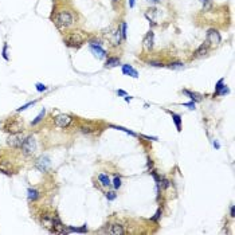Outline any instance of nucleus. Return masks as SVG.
I'll return each mask as SVG.
<instances>
[{"instance_id":"39448f33","label":"nucleus","mask_w":235,"mask_h":235,"mask_svg":"<svg viewBox=\"0 0 235 235\" xmlns=\"http://www.w3.org/2000/svg\"><path fill=\"white\" fill-rule=\"evenodd\" d=\"M24 139H26V137H24L23 134L14 133V134H11V136L8 137L7 144H8L9 147H12V148H20L22 144H23V141H24Z\"/></svg>"},{"instance_id":"5701e85b","label":"nucleus","mask_w":235,"mask_h":235,"mask_svg":"<svg viewBox=\"0 0 235 235\" xmlns=\"http://www.w3.org/2000/svg\"><path fill=\"white\" fill-rule=\"evenodd\" d=\"M202 4H203V9L204 11H208L210 8L212 7V1L211 0H200Z\"/></svg>"},{"instance_id":"aec40b11","label":"nucleus","mask_w":235,"mask_h":235,"mask_svg":"<svg viewBox=\"0 0 235 235\" xmlns=\"http://www.w3.org/2000/svg\"><path fill=\"white\" fill-rule=\"evenodd\" d=\"M27 194H28V199H30V200H32V202H35L39 197V192L36 191V189H34V188H30L28 191H27Z\"/></svg>"},{"instance_id":"4c0bfd02","label":"nucleus","mask_w":235,"mask_h":235,"mask_svg":"<svg viewBox=\"0 0 235 235\" xmlns=\"http://www.w3.org/2000/svg\"><path fill=\"white\" fill-rule=\"evenodd\" d=\"M129 7H131V8L134 7V0H129Z\"/></svg>"},{"instance_id":"a211bd4d","label":"nucleus","mask_w":235,"mask_h":235,"mask_svg":"<svg viewBox=\"0 0 235 235\" xmlns=\"http://www.w3.org/2000/svg\"><path fill=\"white\" fill-rule=\"evenodd\" d=\"M120 65V58H117V57H110V58H107L106 63H105V67H107V69H112V67H116Z\"/></svg>"},{"instance_id":"393cba45","label":"nucleus","mask_w":235,"mask_h":235,"mask_svg":"<svg viewBox=\"0 0 235 235\" xmlns=\"http://www.w3.org/2000/svg\"><path fill=\"white\" fill-rule=\"evenodd\" d=\"M161 214H162V211H161V208H159L156 211V214H154V216L153 218H151V220L152 222H159V219L161 218Z\"/></svg>"},{"instance_id":"6ab92c4d","label":"nucleus","mask_w":235,"mask_h":235,"mask_svg":"<svg viewBox=\"0 0 235 235\" xmlns=\"http://www.w3.org/2000/svg\"><path fill=\"white\" fill-rule=\"evenodd\" d=\"M98 180L101 181L102 186H105V187L110 186V179H109V176H107V175H105V173H99V175H98Z\"/></svg>"},{"instance_id":"ddd939ff","label":"nucleus","mask_w":235,"mask_h":235,"mask_svg":"<svg viewBox=\"0 0 235 235\" xmlns=\"http://www.w3.org/2000/svg\"><path fill=\"white\" fill-rule=\"evenodd\" d=\"M122 73H124L125 75H131V77H133V78H139L137 70L133 69L131 65H124V66H122Z\"/></svg>"},{"instance_id":"1a4fd4ad","label":"nucleus","mask_w":235,"mask_h":235,"mask_svg":"<svg viewBox=\"0 0 235 235\" xmlns=\"http://www.w3.org/2000/svg\"><path fill=\"white\" fill-rule=\"evenodd\" d=\"M109 42H110L112 46H118L121 43V30L120 28H116L110 32L109 35Z\"/></svg>"},{"instance_id":"c85d7f7f","label":"nucleus","mask_w":235,"mask_h":235,"mask_svg":"<svg viewBox=\"0 0 235 235\" xmlns=\"http://www.w3.org/2000/svg\"><path fill=\"white\" fill-rule=\"evenodd\" d=\"M116 197H117L116 192H113V191H110V192H106V199H107V200H114Z\"/></svg>"},{"instance_id":"f704fd0d","label":"nucleus","mask_w":235,"mask_h":235,"mask_svg":"<svg viewBox=\"0 0 235 235\" xmlns=\"http://www.w3.org/2000/svg\"><path fill=\"white\" fill-rule=\"evenodd\" d=\"M184 106H188L189 109H195V102L191 101V102H188V104H184Z\"/></svg>"},{"instance_id":"6e6552de","label":"nucleus","mask_w":235,"mask_h":235,"mask_svg":"<svg viewBox=\"0 0 235 235\" xmlns=\"http://www.w3.org/2000/svg\"><path fill=\"white\" fill-rule=\"evenodd\" d=\"M54 121H55L57 126H59V128H66V126H69V125L71 124V117L67 116V114H58Z\"/></svg>"},{"instance_id":"c9c22d12","label":"nucleus","mask_w":235,"mask_h":235,"mask_svg":"<svg viewBox=\"0 0 235 235\" xmlns=\"http://www.w3.org/2000/svg\"><path fill=\"white\" fill-rule=\"evenodd\" d=\"M117 94H118V96H124V97L128 96V94H126V91H124V90H117Z\"/></svg>"},{"instance_id":"cd10ccee","label":"nucleus","mask_w":235,"mask_h":235,"mask_svg":"<svg viewBox=\"0 0 235 235\" xmlns=\"http://www.w3.org/2000/svg\"><path fill=\"white\" fill-rule=\"evenodd\" d=\"M81 131L83 132V133H91V132H94L96 129H94L93 126H81Z\"/></svg>"},{"instance_id":"dca6fc26","label":"nucleus","mask_w":235,"mask_h":235,"mask_svg":"<svg viewBox=\"0 0 235 235\" xmlns=\"http://www.w3.org/2000/svg\"><path fill=\"white\" fill-rule=\"evenodd\" d=\"M169 114L172 116V120H173L175 125H176V129L177 132H181V116L177 113H175V112H171V110H167Z\"/></svg>"},{"instance_id":"f3484780","label":"nucleus","mask_w":235,"mask_h":235,"mask_svg":"<svg viewBox=\"0 0 235 235\" xmlns=\"http://www.w3.org/2000/svg\"><path fill=\"white\" fill-rule=\"evenodd\" d=\"M183 93L186 94V96H188L189 98H191V101H194V102H200L202 101V97L199 96V94L194 93V91H191V90H188V89H183Z\"/></svg>"},{"instance_id":"ea45409f","label":"nucleus","mask_w":235,"mask_h":235,"mask_svg":"<svg viewBox=\"0 0 235 235\" xmlns=\"http://www.w3.org/2000/svg\"><path fill=\"white\" fill-rule=\"evenodd\" d=\"M112 1H113V3H118L120 0H112Z\"/></svg>"},{"instance_id":"72a5a7b5","label":"nucleus","mask_w":235,"mask_h":235,"mask_svg":"<svg viewBox=\"0 0 235 235\" xmlns=\"http://www.w3.org/2000/svg\"><path fill=\"white\" fill-rule=\"evenodd\" d=\"M3 58L6 59V61H8V57H7V44H4V47H3Z\"/></svg>"},{"instance_id":"4be33fe9","label":"nucleus","mask_w":235,"mask_h":235,"mask_svg":"<svg viewBox=\"0 0 235 235\" xmlns=\"http://www.w3.org/2000/svg\"><path fill=\"white\" fill-rule=\"evenodd\" d=\"M110 128H113V129H118V131H122V132H126V133H129L131 136H137L134 132H132V131H129V129H126V128H122V126H116V125H110Z\"/></svg>"},{"instance_id":"f8f14e48","label":"nucleus","mask_w":235,"mask_h":235,"mask_svg":"<svg viewBox=\"0 0 235 235\" xmlns=\"http://www.w3.org/2000/svg\"><path fill=\"white\" fill-rule=\"evenodd\" d=\"M90 51L93 52L96 57H98V58H105V57H106V51H105L99 44L90 43Z\"/></svg>"},{"instance_id":"c756f323","label":"nucleus","mask_w":235,"mask_h":235,"mask_svg":"<svg viewBox=\"0 0 235 235\" xmlns=\"http://www.w3.org/2000/svg\"><path fill=\"white\" fill-rule=\"evenodd\" d=\"M34 104H35V101H32V102H28V104L23 105V106H20V107H17V112H23V110H26L27 107L32 106V105H34Z\"/></svg>"},{"instance_id":"473e14b6","label":"nucleus","mask_w":235,"mask_h":235,"mask_svg":"<svg viewBox=\"0 0 235 235\" xmlns=\"http://www.w3.org/2000/svg\"><path fill=\"white\" fill-rule=\"evenodd\" d=\"M230 215H231V218H235V206L234 204L230 207Z\"/></svg>"},{"instance_id":"f257e3e1","label":"nucleus","mask_w":235,"mask_h":235,"mask_svg":"<svg viewBox=\"0 0 235 235\" xmlns=\"http://www.w3.org/2000/svg\"><path fill=\"white\" fill-rule=\"evenodd\" d=\"M73 22H74V16L69 11H61L54 17V23H55V26L58 28H67V27L73 24Z\"/></svg>"},{"instance_id":"58836bf2","label":"nucleus","mask_w":235,"mask_h":235,"mask_svg":"<svg viewBox=\"0 0 235 235\" xmlns=\"http://www.w3.org/2000/svg\"><path fill=\"white\" fill-rule=\"evenodd\" d=\"M147 1H149V3H160L161 0H147Z\"/></svg>"},{"instance_id":"0eeeda50","label":"nucleus","mask_w":235,"mask_h":235,"mask_svg":"<svg viewBox=\"0 0 235 235\" xmlns=\"http://www.w3.org/2000/svg\"><path fill=\"white\" fill-rule=\"evenodd\" d=\"M50 165H51V161H50V159L47 156H41L35 161V167L41 172H46L47 169L50 168Z\"/></svg>"},{"instance_id":"412c9836","label":"nucleus","mask_w":235,"mask_h":235,"mask_svg":"<svg viewBox=\"0 0 235 235\" xmlns=\"http://www.w3.org/2000/svg\"><path fill=\"white\" fill-rule=\"evenodd\" d=\"M44 114H46V110H44V109H43V110H42V112H41V113H39V114H38V116H36V118H35V120H34V121H32V122H31V125H36V124H39V122H41V121H42V120H43V117H44Z\"/></svg>"},{"instance_id":"b1692460","label":"nucleus","mask_w":235,"mask_h":235,"mask_svg":"<svg viewBox=\"0 0 235 235\" xmlns=\"http://www.w3.org/2000/svg\"><path fill=\"white\" fill-rule=\"evenodd\" d=\"M169 69H183L184 67V63H181V62H173V63H169L168 65Z\"/></svg>"},{"instance_id":"2f4dec72","label":"nucleus","mask_w":235,"mask_h":235,"mask_svg":"<svg viewBox=\"0 0 235 235\" xmlns=\"http://www.w3.org/2000/svg\"><path fill=\"white\" fill-rule=\"evenodd\" d=\"M149 66H154V67H164L165 65L161 63V62H149Z\"/></svg>"},{"instance_id":"a878e982","label":"nucleus","mask_w":235,"mask_h":235,"mask_svg":"<svg viewBox=\"0 0 235 235\" xmlns=\"http://www.w3.org/2000/svg\"><path fill=\"white\" fill-rule=\"evenodd\" d=\"M126 30H128V26H126V23H122L121 24V35H122V39H126Z\"/></svg>"},{"instance_id":"2eb2a0df","label":"nucleus","mask_w":235,"mask_h":235,"mask_svg":"<svg viewBox=\"0 0 235 235\" xmlns=\"http://www.w3.org/2000/svg\"><path fill=\"white\" fill-rule=\"evenodd\" d=\"M109 232H110L112 235H124L125 230H124V226H121V224H118V223H114L110 226Z\"/></svg>"},{"instance_id":"9d476101","label":"nucleus","mask_w":235,"mask_h":235,"mask_svg":"<svg viewBox=\"0 0 235 235\" xmlns=\"http://www.w3.org/2000/svg\"><path fill=\"white\" fill-rule=\"evenodd\" d=\"M230 93V89L224 85V79H219L218 83H216V90H215L214 96H226V94Z\"/></svg>"},{"instance_id":"4468645a","label":"nucleus","mask_w":235,"mask_h":235,"mask_svg":"<svg viewBox=\"0 0 235 235\" xmlns=\"http://www.w3.org/2000/svg\"><path fill=\"white\" fill-rule=\"evenodd\" d=\"M208 50H210V43L206 41L200 47H199V49L196 50V51H195V57H197V58H200V57H204L207 52H208Z\"/></svg>"},{"instance_id":"9b49d317","label":"nucleus","mask_w":235,"mask_h":235,"mask_svg":"<svg viewBox=\"0 0 235 235\" xmlns=\"http://www.w3.org/2000/svg\"><path fill=\"white\" fill-rule=\"evenodd\" d=\"M153 39H154V34L152 31H149L148 34L145 35L144 41H142V46H144V49H145L147 51H151V50L153 49Z\"/></svg>"},{"instance_id":"bb28decb","label":"nucleus","mask_w":235,"mask_h":235,"mask_svg":"<svg viewBox=\"0 0 235 235\" xmlns=\"http://www.w3.org/2000/svg\"><path fill=\"white\" fill-rule=\"evenodd\" d=\"M113 186H114V188H116V189H118L120 187H121V179H120L118 176L114 177V180H113Z\"/></svg>"},{"instance_id":"e433bc0d","label":"nucleus","mask_w":235,"mask_h":235,"mask_svg":"<svg viewBox=\"0 0 235 235\" xmlns=\"http://www.w3.org/2000/svg\"><path fill=\"white\" fill-rule=\"evenodd\" d=\"M214 147H215V148H216V149H219V148H220V145H219V142H218V141H214Z\"/></svg>"},{"instance_id":"20e7f679","label":"nucleus","mask_w":235,"mask_h":235,"mask_svg":"<svg viewBox=\"0 0 235 235\" xmlns=\"http://www.w3.org/2000/svg\"><path fill=\"white\" fill-rule=\"evenodd\" d=\"M20 148H22V151H23L24 154H32L35 151H36V140H35V137L34 136L26 137Z\"/></svg>"},{"instance_id":"7ed1b4c3","label":"nucleus","mask_w":235,"mask_h":235,"mask_svg":"<svg viewBox=\"0 0 235 235\" xmlns=\"http://www.w3.org/2000/svg\"><path fill=\"white\" fill-rule=\"evenodd\" d=\"M4 129H6L8 133L14 134V133H20L23 131V122H20L16 118H8L7 122L4 124Z\"/></svg>"},{"instance_id":"7c9ffc66","label":"nucleus","mask_w":235,"mask_h":235,"mask_svg":"<svg viewBox=\"0 0 235 235\" xmlns=\"http://www.w3.org/2000/svg\"><path fill=\"white\" fill-rule=\"evenodd\" d=\"M35 86H36V90H38V91H41V93L47 90V86H46V85H43V83H36Z\"/></svg>"},{"instance_id":"423d86ee","label":"nucleus","mask_w":235,"mask_h":235,"mask_svg":"<svg viewBox=\"0 0 235 235\" xmlns=\"http://www.w3.org/2000/svg\"><path fill=\"white\" fill-rule=\"evenodd\" d=\"M206 41L208 42L210 44H219V43L222 42V36H220V34H219L218 30L210 28L208 31H207Z\"/></svg>"},{"instance_id":"f03ea898","label":"nucleus","mask_w":235,"mask_h":235,"mask_svg":"<svg viewBox=\"0 0 235 235\" xmlns=\"http://www.w3.org/2000/svg\"><path fill=\"white\" fill-rule=\"evenodd\" d=\"M87 35L83 31H71L66 38V43L69 46H79L86 41Z\"/></svg>"}]
</instances>
